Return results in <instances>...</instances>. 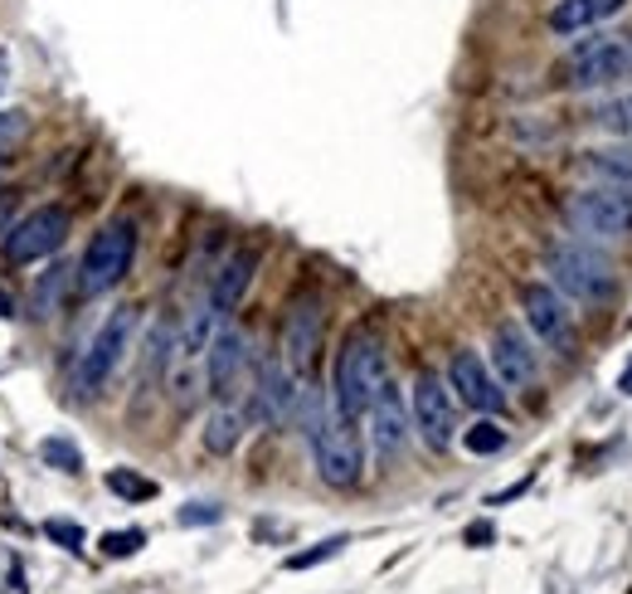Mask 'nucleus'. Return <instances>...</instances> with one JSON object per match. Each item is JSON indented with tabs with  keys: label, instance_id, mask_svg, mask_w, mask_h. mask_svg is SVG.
<instances>
[{
	"label": "nucleus",
	"instance_id": "20e7f679",
	"mask_svg": "<svg viewBox=\"0 0 632 594\" xmlns=\"http://www.w3.org/2000/svg\"><path fill=\"white\" fill-rule=\"evenodd\" d=\"M132 264H137V220L117 215L88 239L83 259L74 264V298L93 302V298L117 293V288L127 283Z\"/></svg>",
	"mask_w": 632,
	"mask_h": 594
},
{
	"label": "nucleus",
	"instance_id": "a878e982",
	"mask_svg": "<svg viewBox=\"0 0 632 594\" xmlns=\"http://www.w3.org/2000/svg\"><path fill=\"white\" fill-rule=\"evenodd\" d=\"M506 444H511V434H506L501 424L492 419V414H482V419L472 424V429H462V448H467V453H477V458H487V453H501Z\"/></svg>",
	"mask_w": 632,
	"mask_h": 594
},
{
	"label": "nucleus",
	"instance_id": "9d476101",
	"mask_svg": "<svg viewBox=\"0 0 632 594\" xmlns=\"http://www.w3.org/2000/svg\"><path fill=\"white\" fill-rule=\"evenodd\" d=\"M521 317L540 346L574 356V312L550 283H521Z\"/></svg>",
	"mask_w": 632,
	"mask_h": 594
},
{
	"label": "nucleus",
	"instance_id": "423d86ee",
	"mask_svg": "<svg viewBox=\"0 0 632 594\" xmlns=\"http://www.w3.org/2000/svg\"><path fill=\"white\" fill-rule=\"evenodd\" d=\"M564 224L574 239L628 244L632 239V186H589L564 200Z\"/></svg>",
	"mask_w": 632,
	"mask_h": 594
},
{
	"label": "nucleus",
	"instance_id": "393cba45",
	"mask_svg": "<svg viewBox=\"0 0 632 594\" xmlns=\"http://www.w3.org/2000/svg\"><path fill=\"white\" fill-rule=\"evenodd\" d=\"M40 458H44V468H54V473H69V478L83 473V448H78L69 434H49V439H40Z\"/></svg>",
	"mask_w": 632,
	"mask_h": 594
},
{
	"label": "nucleus",
	"instance_id": "c756f323",
	"mask_svg": "<svg viewBox=\"0 0 632 594\" xmlns=\"http://www.w3.org/2000/svg\"><path fill=\"white\" fill-rule=\"evenodd\" d=\"M44 536H49L54 546H64L69 556H78V551L88 546V531H83V526H78L74 517H49V522H44Z\"/></svg>",
	"mask_w": 632,
	"mask_h": 594
},
{
	"label": "nucleus",
	"instance_id": "a211bd4d",
	"mask_svg": "<svg viewBox=\"0 0 632 594\" xmlns=\"http://www.w3.org/2000/svg\"><path fill=\"white\" fill-rule=\"evenodd\" d=\"M628 10V0H555V5L545 10V30L550 35H589V30L608 25V20H618Z\"/></svg>",
	"mask_w": 632,
	"mask_h": 594
},
{
	"label": "nucleus",
	"instance_id": "aec40b11",
	"mask_svg": "<svg viewBox=\"0 0 632 594\" xmlns=\"http://www.w3.org/2000/svg\"><path fill=\"white\" fill-rule=\"evenodd\" d=\"M579 166L589 181L598 186H632V142H608V147L579 152Z\"/></svg>",
	"mask_w": 632,
	"mask_h": 594
},
{
	"label": "nucleus",
	"instance_id": "72a5a7b5",
	"mask_svg": "<svg viewBox=\"0 0 632 594\" xmlns=\"http://www.w3.org/2000/svg\"><path fill=\"white\" fill-rule=\"evenodd\" d=\"M467 541H472V546L492 541V522H477V526H467Z\"/></svg>",
	"mask_w": 632,
	"mask_h": 594
},
{
	"label": "nucleus",
	"instance_id": "2f4dec72",
	"mask_svg": "<svg viewBox=\"0 0 632 594\" xmlns=\"http://www.w3.org/2000/svg\"><path fill=\"white\" fill-rule=\"evenodd\" d=\"M224 512H219V502H185V507L176 512V522L180 526H214Z\"/></svg>",
	"mask_w": 632,
	"mask_h": 594
},
{
	"label": "nucleus",
	"instance_id": "412c9836",
	"mask_svg": "<svg viewBox=\"0 0 632 594\" xmlns=\"http://www.w3.org/2000/svg\"><path fill=\"white\" fill-rule=\"evenodd\" d=\"M584 122L613 142H632V88H613L608 98L584 108Z\"/></svg>",
	"mask_w": 632,
	"mask_h": 594
},
{
	"label": "nucleus",
	"instance_id": "7c9ffc66",
	"mask_svg": "<svg viewBox=\"0 0 632 594\" xmlns=\"http://www.w3.org/2000/svg\"><path fill=\"white\" fill-rule=\"evenodd\" d=\"M30 137V112L25 108H0V152H15Z\"/></svg>",
	"mask_w": 632,
	"mask_h": 594
},
{
	"label": "nucleus",
	"instance_id": "4468645a",
	"mask_svg": "<svg viewBox=\"0 0 632 594\" xmlns=\"http://www.w3.org/2000/svg\"><path fill=\"white\" fill-rule=\"evenodd\" d=\"M492 376L501 380V390H530L540 376L535 341L516 322H496L492 327Z\"/></svg>",
	"mask_w": 632,
	"mask_h": 594
},
{
	"label": "nucleus",
	"instance_id": "f3484780",
	"mask_svg": "<svg viewBox=\"0 0 632 594\" xmlns=\"http://www.w3.org/2000/svg\"><path fill=\"white\" fill-rule=\"evenodd\" d=\"M253 273H258V249H229L224 264L210 273V298L205 302L219 312V317H229V312L244 302L248 288H253Z\"/></svg>",
	"mask_w": 632,
	"mask_h": 594
},
{
	"label": "nucleus",
	"instance_id": "4be33fe9",
	"mask_svg": "<svg viewBox=\"0 0 632 594\" xmlns=\"http://www.w3.org/2000/svg\"><path fill=\"white\" fill-rule=\"evenodd\" d=\"M214 332H219V312H214L210 302L190 307V312H185V322L176 327V361H200V356L210 351Z\"/></svg>",
	"mask_w": 632,
	"mask_h": 594
},
{
	"label": "nucleus",
	"instance_id": "473e14b6",
	"mask_svg": "<svg viewBox=\"0 0 632 594\" xmlns=\"http://www.w3.org/2000/svg\"><path fill=\"white\" fill-rule=\"evenodd\" d=\"M10 93V44H0V98Z\"/></svg>",
	"mask_w": 632,
	"mask_h": 594
},
{
	"label": "nucleus",
	"instance_id": "1a4fd4ad",
	"mask_svg": "<svg viewBox=\"0 0 632 594\" xmlns=\"http://www.w3.org/2000/svg\"><path fill=\"white\" fill-rule=\"evenodd\" d=\"M409 410H414V434L424 439V448L448 453L458 439V400L448 390V380L438 371H419L409 390Z\"/></svg>",
	"mask_w": 632,
	"mask_h": 594
},
{
	"label": "nucleus",
	"instance_id": "dca6fc26",
	"mask_svg": "<svg viewBox=\"0 0 632 594\" xmlns=\"http://www.w3.org/2000/svg\"><path fill=\"white\" fill-rule=\"evenodd\" d=\"M370 414V448L380 458H399L409 448V405H404V390L385 380L375 395V405L365 410Z\"/></svg>",
	"mask_w": 632,
	"mask_h": 594
},
{
	"label": "nucleus",
	"instance_id": "c9c22d12",
	"mask_svg": "<svg viewBox=\"0 0 632 594\" xmlns=\"http://www.w3.org/2000/svg\"><path fill=\"white\" fill-rule=\"evenodd\" d=\"M0 181H5V152H0Z\"/></svg>",
	"mask_w": 632,
	"mask_h": 594
},
{
	"label": "nucleus",
	"instance_id": "9b49d317",
	"mask_svg": "<svg viewBox=\"0 0 632 594\" xmlns=\"http://www.w3.org/2000/svg\"><path fill=\"white\" fill-rule=\"evenodd\" d=\"M292 400H297V376L282 361H258L253 390H248V405L239 414H244V424L282 429V424H292Z\"/></svg>",
	"mask_w": 632,
	"mask_h": 594
},
{
	"label": "nucleus",
	"instance_id": "f257e3e1",
	"mask_svg": "<svg viewBox=\"0 0 632 594\" xmlns=\"http://www.w3.org/2000/svg\"><path fill=\"white\" fill-rule=\"evenodd\" d=\"M632 78V35L628 30H589L560 54L555 88L564 93H598V88H623Z\"/></svg>",
	"mask_w": 632,
	"mask_h": 594
},
{
	"label": "nucleus",
	"instance_id": "f03ea898",
	"mask_svg": "<svg viewBox=\"0 0 632 594\" xmlns=\"http://www.w3.org/2000/svg\"><path fill=\"white\" fill-rule=\"evenodd\" d=\"M390 380V361H385V341L380 332L356 327L336 351V371H331V405L341 419H365V410L375 405L380 385Z\"/></svg>",
	"mask_w": 632,
	"mask_h": 594
},
{
	"label": "nucleus",
	"instance_id": "ddd939ff",
	"mask_svg": "<svg viewBox=\"0 0 632 594\" xmlns=\"http://www.w3.org/2000/svg\"><path fill=\"white\" fill-rule=\"evenodd\" d=\"M448 390H453V400H462L467 410H477V414H501L506 410V390H501V380L492 376V366L482 361L477 351H453V361H448Z\"/></svg>",
	"mask_w": 632,
	"mask_h": 594
},
{
	"label": "nucleus",
	"instance_id": "cd10ccee",
	"mask_svg": "<svg viewBox=\"0 0 632 594\" xmlns=\"http://www.w3.org/2000/svg\"><path fill=\"white\" fill-rule=\"evenodd\" d=\"M142 546H146V531H142V526H127V531H103V536H98V551L112 556V560L137 556Z\"/></svg>",
	"mask_w": 632,
	"mask_h": 594
},
{
	"label": "nucleus",
	"instance_id": "7ed1b4c3",
	"mask_svg": "<svg viewBox=\"0 0 632 594\" xmlns=\"http://www.w3.org/2000/svg\"><path fill=\"white\" fill-rule=\"evenodd\" d=\"M545 273H550V288H555L564 302H579V307L608 302L618 288L613 259H608L598 244L574 239V234H564V239H555L545 249Z\"/></svg>",
	"mask_w": 632,
	"mask_h": 594
},
{
	"label": "nucleus",
	"instance_id": "39448f33",
	"mask_svg": "<svg viewBox=\"0 0 632 594\" xmlns=\"http://www.w3.org/2000/svg\"><path fill=\"white\" fill-rule=\"evenodd\" d=\"M137 327H142L137 307H112L108 312V322L88 336V346L78 351V361H74V395L78 400L103 395V385L117 376V366L127 361L132 341H137Z\"/></svg>",
	"mask_w": 632,
	"mask_h": 594
},
{
	"label": "nucleus",
	"instance_id": "f704fd0d",
	"mask_svg": "<svg viewBox=\"0 0 632 594\" xmlns=\"http://www.w3.org/2000/svg\"><path fill=\"white\" fill-rule=\"evenodd\" d=\"M618 390H623V395H632V366H628L623 376H618Z\"/></svg>",
	"mask_w": 632,
	"mask_h": 594
},
{
	"label": "nucleus",
	"instance_id": "5701e85b",
	"mask_svg": "<svg viewBox=\"0 0 632 594\" xmlns=\"http://www.w3.org/2000/svg\"><path fill=\"white\" fill-rule=\"evenodd\" d=\"M176 327H180V322L171 317V312L151 322V332H146V341H142V376L146 380H156V376L171 371V361H176Z\"/></svg>",
	"mask_w": 632,
	"mask_h": 594
},
{
	"label": "nucleus",
	"instance_id": "0eeeda50",
	"mask_svg": "<svg viewBox=\"0 0 632 594\" xmlns=\"http://www.w3.org/2000/svg\"><path fill=\"white\" fill-rule=\"evenodd\" d=\"M307 444H312L316 478H321L326 487L346 492V487H356L360 478H365V444H360L356 419H341V414H331V419H326Z\"/></svg>",
	"mask_w": 632,
	"mask_h": 594
},
{
	"label": "nucleus",
	"instance_id": "6e6552de",
	"mask_svg": "<svg viewBox=\"0 0 632 594\" xmlns=\"http://www.w3.org/2000/svg\"><path fill=\"white\" fill-rule=\"evenodd\" d=\"M69 229H74V215L64 205H35L30 215H20L15 224H10L5 239H0L5 264L10 268H30L40 259H54V254L69 244Z\"/></svg>",
	"mask_w": 632,
	"mask_h": 594
},
{
	"label": "nucleus",
	"instance_id": "bb28decb",
	"mask_svg": "<svg viewBox=\"0 0 632 594\" xmlns=\"http://www.w3.org/2000/svg\"><path fill=\"white\" fill-rule=\"evenodd\" d=\"M103 483H108L112 497H122V502H151L156 492H161V487L151 483V478H142L137 468H108Z\"/></svg>",
	"mask_w": 632,
	"mask_h": 594
},
{
	"label": "nucleus",
	"instance_id": "c85d7f7f",
	"mask_svg": "<svg viewBox=\"0 0 632 594\" xmlns=\"http://www.w3.org/2000/svg\"><path fill=\"white\" fill-rule=\"evenodd\" d=\"M341 551H346V536H326V541H316L312 551H292L282 560V570H312V565H321V560H336Z\"/></svg>",
	"mask_w": 632,
	"mask_h": 594
},
{
	"label": "nucleus",
	"instance_id": "f8f14e48",
	"mask_svg": "<svg viewBox=\"0 0 632 594\" xmlns=\"http://www.w3.org/2000/svg\"><path fill=\"white\" fill-rule=\"evenodd\" d=\"M248 366H253V351H248V336L239 327H219L205 351V395H214L219 405H229L239 395Z\"/></svg>",
	"mask_w": 632,
	"mask_h": 594
},
{
	"label": "nucleus",
	"instance_id": "2eb2a0df",
	"mask_svg": "<svg viewBox=\"0 0 632 594\" xmlns=\"http://www.w3.org/2000/svg\"><path fill=\"white\" fill-rule=\"evenodd\" d=\"M321 336H326V312L316 298H297L287 307V322H282V366L292 376H307L316 351H321Z\"/></svg>",
	"mask_w": 632,
	"mask_h": 594
},
{
	"label": "nucleus",
	"instance_id": "b1692460",
	"mask_svg": "<svg viewBox=\"0 0 632 594\" xmlns=\"http://www.w3.org/2000/svg\"><path fill=\"white\" fill-rule=\"evenodd\" d=\"M200 444H205L214 458H229L234 448L244 444V414L234 410V405H214L210 419H205V429H200Z\"/></svg>",
	"mask_w": 632,
	"mask_h": 594
},
{
	"label": "nucleus",
	"instance_id": "6ab92c4d",
	"mask_svg": "<svg viewBox=\"0 0 632 594\" xmlns=\"http://www.w3.org/2000/svg\"><path fill=\"white\" fill-rule=\"evenodd\" d=\"M74 298V264L54 259L44 273H35V288H30V322H54Z\"/></svg>",
	"mask_w": 632,
	"mask_h": 594
}]
</instances>
